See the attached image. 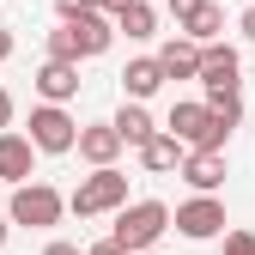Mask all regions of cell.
<instances>
[{
	"mask_svg": "<svg viewBox=\"0 0 255 255\" xmlns=\"http://www.w3.org/2000/svg\"><path fill=\"white\" fill-rule=\"evenodd\" d=\"M164 134L182 146V152H225V128L213 122V110L201 104V98H182V104H170V116H164Z\"/></svg>",
	"mask_w": 255,
	"mask_h": 255,
	"instance_id": "obj_1",
	"label": "cell"
},
{
	"mask_svg": "<svg viewBox=\"0 0 255 255\" xmlns=\"http://www.w3.org/2000/svg\"><path fill=\"white\" fill-rule=\"evenodd\" d=\"M116 43V24L104 18V12H85V18H73V24H61V30H49V61H91V55H104Z\"/></svg>",
	"mask_w": 255,
	"mask_h": 255,
	"instance_id": "obj_2",
	"label": "cell"
},
{
	"mask_svg": "<svg viewBox=\"0 0 255 255\" xmlns=\"http://www.w3.org/2000/svg\"><path fill=\"white\" fill-rule=\"evenodd\" d=\"M170 231V207L164 201H128L122 213H116V243L128 249V255H146V249H158V237Z\"/></svg>",
	"mask_w": 255,
	"mask_h": 255,
	"instance_id": "obj_3",
	"label": "cell"
},
{
	"mask_svg": "<svg viewBox=\"0 0 255 255\" xmlns=\"http://www.w3.org/2000/svg\"><path fill=\"white\" fill-rule=\"evenodd\" d=\"M122 207H128V176L122 170H91L67 195V213H79V219H104V213H122Z\"/></svg>",
	"mask_w": 255,
	"mask_h": 255,
	"instance_id": "obj_4",
	"label": "cell"
},
{
	"mask_svg": "<svg viewBox=\"0 0 255 255\" xmlns=\"http://www.w3.org/2000/svg\"><path fill=\"white\" fill-rule=\"evenodd\" d=\"M61 213H67V195L49 182H24L12 188V207H6V225H24V231H49L61 225Z\"/></svg>",
	"mask_w": 255,
	"mask_h": 255,
	"instance_id": "obj_5",
	"label": "cell"
},
{
	"mask_svg": "<svg viewBox=\"0 0 255 255\" xmlns=\"http://www.w3.org/2000/svg\"><path fill=\"white\" fill-rule=\"evenodd\" d=\"M170 225L188 243H213V237H225V201H219V195H195V201H182L170 213Z\"/></svg>",
	"mask_w": 255,
	"mask_h": 255,
	"instance_id": "obj_6",
	"label": "cell"
},
{
	"mask_svg": "<svg viewBox=\"0 0 255 255\" xmlns=\"http://www.w3.org/2000/svg\"><path fill=\"white\" fill-rule=\"evenodd\" d=\"M37 152H73V140H79V122L61 110V104H37L30 110V134H24Z\"/></svg>",
	"mask_w": 255,
	"mask_h": 255,
	"instance_id": "obj_7",
	"label": "cell"
},
{
	"mask_svg": "<svg viewBox=\"0 0 255 255\" xmlns=\"http://www.w3.org/2000/svg\"><path fill=\"white\" fill-rule=\"evenodd\" d=\"M195 79H201L207 91H243V55H237L231 43H207Z\"/></svg>",
	"mask_w": 255,
	"mask_h": 255,
	"instance_id": "obj_8",
	"label": "cell"
},
{
	"mask_svg": "<svg viewBox=\"0 0 255 255\" xmlns=\"http://www.w3.org/2000/svg\"><path fill=\"white\" fill-rule=\"evenodd\" d=\"M176 176L195 188V195H219V188H225V152H182Z\"/></svg>",
	"mask_w": 255,
	"mask_h": 255,
	"instance_id": "obj_9",
	"label": "cell"
},
{
	"mask_svg": "<svg viewBox=\"0 0 255 255\" xmlns=\"http://www.w3.org/2000/svg\"><path fill=\"white\" fill-rule=\"evenodd\" d=\"M30 85H37L43 104H61V110H67V98H79V67H73V61H43V67L30 73Z\"/></svg>",
	"mask_w": 255,
	"mask_h": 255,
	"instance_id": "obj_10",
	"label": "cell"
},
{
	"mask_svg": "<svg viewBox=\"0 0 255 255\" xmlns=\"http://www.w3.org/2000/svg\"><path fill=\"white\" fill-rule=\"evenodd\" d=\"M73 152L85 158L91 170H116V158H122V140H116V128H110V122H91V128H79Z\"/></svg>",
	"mask_w": 255,
	"mask_h": 255,
	"instance_id": "obj_11",
	"label": "cell"
},
{
	"mask_svg": "<svg viewBox=\"0 0 255 255\" xmlns=\"http://www.w3.org/2000/svg\"><path fill=\"white\" fill-rule=\"evenodd\" d=\"M30 170H37V146H30L24 134H0V182H12V188H24L30 182Z\"/></svg>",
	"mask_w": 255,
	"mask_h": 255,
	"instance_id": "obj_12",
	"label": "cell"
},
{
	"mask_svg": "<svg viewBox=\"0 0 255 255\" xmlns=\"http://www.w3.org/2000/svg\"><path fill=\"white\" fill-rule=\"evenodd\" d=\"M110 128H116V140H122V146H134V152L158 134V122L146 116V104H122V110L110 116Z\"/></svg>",
	"mask_w": 255,
	"mask_h": 255,
	"instance_id": "obj_13",
	"label": "cell"
},
{
	"mask_svg": "<svg viewBox=\"0 0 255 255\" xmlns=\"http://www.w3.org/2000/svg\"><path fill=\"white\" fill-rule=\"evenodd\" d=\"M158 85H164V73H158L152 55H140V61H128V67H122V91H128V104H146Z\"/></svg>",
	"mask_w": 255,
	"mask_h": 255,
	"instance_id": "obj_14",
	"label": "cell"
},
{
	"mask_svg": "<svg viewBox=\"0 0 255 255\" xmlns=\"http://www.w3.org/2000/svg\"><path fill=\"white\" fill-rule=\"evenodd\" d=\"M152 61H158V73H164V79H195V67H201V49H195V43H182V37H170V43L158 49Z\"/></svg>",
	"mask_w": 255,
	"mask_h": 255,
	"instance_id": "obj_15",
	"label": "cell"
},
{
	"mask_svg": "<svg viewBox=\"0 0 255 255\" xmlns=\"http://www.w3.org/2000/svg\"><path fill=\"white\" fill-rule=\"evenodd\" d=\"M219 30H225V6H213V0H207L195 18H182V24H176V37H182V43H195V49H207V43H219Z\"/></svg>",
	"mask_w": 255,
	"mask_h": 255,
	"instance_id": "obj_16",
	"label": "cell"
},
{
	"mask_svg": "<svg viewBox=\"0 0 255 255\" xmlns=\"http://www.w3.org/2000/svg\"><path fill=\"white\" fill-rule=\"evenodd\" d=\"M176 164H182V146H176V140L164 134V128H158V134H152V140L140 146V170H152V176H164V170H176Z\"/></svg>",
	"mask_w": 255,
	"mask_h": 255,
	"instance_id": "obj_17",
	"label": "cell"
},
{
	"mask_svg": "<svg viewBox=\"0 0 255 255\" xmlns=\"http://www.w3.org/2000/svg\"><path fill=\"white\" fill-rule=\"evenodd\" d=\"M116 30H122L128 43H146V37H158V12L146 6V0H134V6H128V12L116 18Z\"/></svg>",
	"mask_w": 255,
	"mask_h": 255,
	"instance_id": "obj_18",
	"label": "cell"
},
{
	"mask_svg": "<svg viewBox=\"0 0 255 255\" xmlns=\"http://www.w3.org/2000/svg\"><path fill=\"white\" fill-rule=\"evenodd\" d=\"M207 110H213V122L219 128H225V134H231V128L243 122V98H237V91H207V98H201Z\"/></svg>",
	"mask_w": 255,
	"mask_h": 255,
	"instance_id": "obj_19",
	"label": "cell"
},
{
	"mask_svg": "<svg viewBox=\"0 0 255 255\" xmlns=\"http://www.w3.org/2000/svg\"><path fill=\"white\" fill-rule=\"evenodd\" d=\"M55 12H61V24H73L85 12H98V0H55Z\"/></svg>",
	"mask_w": 255,
	"mask_h": 255,
	"instance_id": "obj_20",
	"label": "cell"
},
{
	"mask_svg": "<svg viewBox=\"0 0 255 255\" xmlns=\"http://www.w3.org/2000/svg\"><path fill=\"white\" fill-rule=\"evenodd\" d=\"M225 255H255V231H225Z\"/></svg>",
	"mask_w": 255,
	"mask_h": 255,
	"instance_id": "obj_21",
	"label": "cell"
},
{
	"mask_svg": "<svg viewBox=\"0 0 255 255\" xmlns=\"http://www.w3.org/2000/svg\"><path fill=\"white\" fill-rule=\"evenodd\" d=\"M201 6H207V0H170V12H176V24H182V18H195Z\"/></svg>",
	"mask_w": 255,
	"mask_h": 255,
	"instance_id": "obj_22",
	"label": "cell"
},
{
	"mask_svg": "<svg viewBox=\"0 0 255 255\" xmlns=\"http://www.w3.org/2000/svg\"><path fill=\"white\" fill-rule=\"evenodd\" d=\"M128 6H134V0H98V12H104V18H110V24H116V18H122V12H128Z\"/></svg>",
	"mask_w": 255,
	"mask_h": 255,
	"instance_id": "obj_23",
	"label": "cell"
},
{
	"mask_svg": "<svg viewBox=\"0 0 255 255\" xmlns=\"http://www.w3.org/2000/svg\"><path fill=\"white\" fill-rule=\"evenodd\" d=\"M85 255H128V249H122V243H116V237H104V243H91V249H85Z\"/></svg>",
	"mask_w": 255,
	"mask_h": 255,
	"instance_id": "obj_24",
	"label": "cell"
},
{
	"mask_svg": "<svg viewBox=\"0 0 255 255\" xmlns=\"http://www.w3.org/2000/svg\"><path fill=\"white\" fill-rule=\"evenodd\" d=\"M6 122H12V91L0 85V134H6Z\"/></svg>",
	"mask_w": 255,
	"mask_h": 255,
	"instance_id": "obj_25",
	"label": "cell"
},
{
	"mask_svg": "<svg viewBox=\"0 0 255 255\" xmlns=\"http://www.w3.org/2000/svg\"><path fill=\"white\" fill-rule=\"evenodd\" d=\"M237 30H243L249 43H255V6H243V18H237Z\"/></svg>",
	"mask_w": 255,
	"mask_h": 255,
	"instance_id": "obj_26",
	"label": "cell"
},
{
	"mask_svg": "<svg viewBox=\"0 0 255 255\" xmlns=\"http://www.w3.org/2000/svg\"><path fill=\"white\" fill-rule=\"evenodd\" d=\"M43 255H79V243H61V237H55V243H49Z\"/></svg>",
	"mask_w": 255,
	"mask_h": 255,
	"instance_id": "obj_27",
	"label": "cell"
},
{
	"mask_svg": "<svg viewBox=\"0 0 255 255\" xmlns=\"http://www.w3.org/2000/svg\"><path fill=\"white\" fill-rule=\"evenodd\" d=\"M0 61H12V30L0 24Z\"/></svg>",
	"mask_w": 255,
	"mask_h": 255,
	"instance_id": "obj_28",
	"label": "cell"
},
{
	"mask_svg": "<svg viewBox=\"0 0 255 255\" xmlns=\"http://www.w3.org/2000/svg\"><path fill=\"white\" fill-rule=\"evenodd\" d=\"M6 237H12V225H6V213H0V249H6Z\"/></svg>",
	"mask_w": 255,
	"mask_h": 255,
	"instance_id": "obj_29",
	"label": "cell"
},
{
	"mask_svg": "<svg viewBox=\"0 0 255 255\" xmlns=\"http://www.w3.org/2000/svg\"><path fill=\"white\" fill-rule=\"evenodd\" d=\"M146 255H158V249H146Z\"/></svg>",
	"mask_w": 255,
	"mask_h": 255,
	"instance_id": "obj_30",
	"label": "cell"
},
{
	"mask_svg": "<svg viewBox=\"0 0 255 255\" xmlns=\"http://www.w3.org/2000/svg\"><path fill=\"white\" fill-rule=\"evenodd\" d=\"M249 6H255V0H249Z\"/></svg>",
	"mask_w": 255,
	"mask_h": 255,
	"instance_id": "obj_31",
	"label": "cell"
}]
</instances>
